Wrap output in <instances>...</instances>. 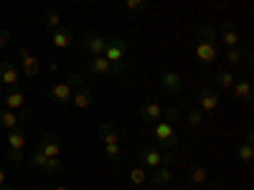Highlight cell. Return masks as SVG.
Wrapping results in <instances>:
<instances>
[{"mask_svg": "<svg viewBox=\"0 0 254 190\" xmlns=\"http://www.w3.org/2000/svg\"><path fill=\"white\" fill-rule=\"evenodd\" d=\"M196 61L203 66H214L219 61V33L214 31L211 23H201L198 26V41H196Z\"/></svg>", "mask_w": 254, "mask_h": 190, "instance_id": "1", "label": "cell"}, {"mask_svg": "<svg viewBox=\"0 0 254 190\" xmlns=\"http://www.w3.org/2000/svg\"><path fill=\"white\" fill-rule=\"evenodd\" d=\"M219 107H221V96H219V89H203L201 94H198V109H201V114L206 117V119H214V114L219 112Z\"/></svg>", "mask_w": 254, "mask_h": 190, "instance_id": "2", "label": "cell"}, {"mask_svg": "<svg viewBox=\"0 0 254 190\" xmlns=\"http://www.w3.org/2000/svg\"><path fill=\"white\" fill-rule=\"evenodd\" d=\"M153 137L158 140V144L163 147V150H173L176 142H178V132H176V127L173 124H168V122H155L153 127Z\"/></svg>", "mask_w": 254, "mask_h": 190, "instance_id": "3", "label": "cell"}, {"mask_svg": "<svg viewBox=\"0 0 254 190\" xmlns=\"http://www.w3.org/2000/svg\"><path fill=\"white\" fill-rule=\"evenodd\" d=\"M79 44L89 56H102L104 48H107V36H102V33H81Z\"/></svg>", "mask_w": 254, "mask_h": 190, "instance_id": "4", "label": "cell"}, {"mask_svg": "<svg viewBox=\"0 0 254 190\" xmlns=\"http://www.w3.org/2000/svg\"><path fill=\"white\" fill-rule=\"evenodd\" d=\"M125 51H127V41L122 36H115V38H107V48H104V58L110 63H122L125 61Z\"/></svg>", "mask_w": 254, "mask_h": 190, "instance_id": "5", "label": "cell"}, {"mask_svg": "<svg viewBox=\"0 0 254 190\" xmlns=\"http://www.w3.org/2000/svg\"><path fill=\"white\" fill-rule=\"evenodd\" d=\"M15 53H18V61L23 63V74H26V76H38V71H41V61H38L26 46H18Z\"/></svg>", "mask_w": 254, "mask_h": 190, "instance_id": "6", "label": "cell"}, {"mask_svg": "<svg viewBox=\"0 0 254 190\" xmlns=\"http://www.w3.org/2000/svg\"><path fill=\"white\" fill-rule=\"evenodd\" d=\"M3 101L5 107L13 109V112H26V94L20 87H8L5 94H3Z\"/></svg>", "mask_w": 254, "mask_h": 190, "instance_id": "7", "label": "cell"}, {"mask_svg": "<svg viewBox=\"0 0 254 190\" xmlns=\"http://www.w3.org/2000/svg\"><path fill=\"white\" fill-rule=\"evenodd\" d=\"M76 44V33L71 28H56L51 31V46L54 48H61V51H66Z\"/></svg>", "mask_w": 254, "mask_h": 190, "instance_id": "8", "label": "cell"}, {"mask_svg": "<svg viewBox=\"0 0 254 190\" xmlns=\"http://www.w3.org/2000/svg\"><path fill=\"white\" fill-rule=\"evenodd\" d=\"M20 81V71L13 61H0V84L8 89V87H18Z\"/></svg>", "mask_w": 254, "mask_h": 190, "instance_id": "9", "label": "cell"}, {"mask_svg": "<svg viewBox=\"0 0 254 190\" xmlns=\"http://www.w3.org/2000/svg\"><path fill=\"white\" fill-rule=\"evenodd\" d=\"M219 41H221V44H224L226 48H234V46H239V44H242V31H239V26L234 23V20H226V26H224V31H221Z\"/></svg>", "mask_w": 254, "mask_h": 190, "instance_id": "10", "label": "cell"}, {"mask_svg": "<svg viewBox=\"0 0 254 190\" xmlns=\"http://www.w3.org/2000/svg\"><path fill=\"white\" fill-rule=\"evenodd\" d=\"M137 117H140L145 124H155V122L163 119V107H160L158 101H145L142 107L137 109Z\"/></svg>", "mask_w": 254, "mask_h": 190, "instance_id": "11", "label": "cell"}, {"mask_svg": "<svg viewBox=\"0 0 254 190\" xmlns=\"http://www.w3.org/2000/svg\"><path fill=\"white\" fill-rule=\"evenodd\" d=\"M36 147H41L46 157H59V155H61V142H59V137H56L54 132H44Z\"/></svg>", "mask_w": 254, "mask_h": 190, "instance_id": "12", "label": "cell"}, {"mask_svg": "<svg viewBox=\"0 0 254 190\" xmlns=\"http://www.w3.org/2000/svg\"><path fill=\"white\" fill-rule=\"evenodd\" d=\"M231 96L237 104H252V81L249 79H237L231 87Z\"/></svg>", "mask_w": 254, "mask_h": 190, "instance_id": "13", "label": "cell"}, {"mask_svg": "<svg viewBox=\"0 0 254 190\" xmlns=\"http://www.w3.org/2000/svg\"><path fill=\"white\" fill-rule=\"evenodd\" d=\"M160 89H163L165 94H178V92L183 89V76L176 74V71L160 74Z\"/></svg>", "mask_w": 254, "mask_h": 190, "instance_id": "14", "label": "cell"}, {"mask_svg": "<svg viewBox=\"0 0 254 190\" xmlns=\"http://www.w3.org/2000/svg\"><path fill=\"white\" fill-rule=\"evenodd\" d=\"M87 66H89V71L92 74H97V76H115V66L104 58V56H89L87 58Z\"/></svg>", "mask_w": 254, "mask_h": 190, "instance_id": "15", "label": "cell"}, {"mask_svg": "<svg viewBox=\"0 0 254 190\" xmlns=\"http://www.w3.org/2000/svg\"><path fill=\"white\" fill-rule=\"evenodd\" d=\"M28 119V112H13V109H0V130H13L20 122Z\"/></svg>", "mask_w": 254, "mask_h": 190, "instance_id": "16", "label": "cell"}, {"mask_svg": "<svg viewBox=\"0 0 254 190\" xmlns=\"http://www.w3.org/2000/svg\"><path fill=\"white\" fill-rule=\"evenodd\" d=\"M71 94H74V89L69 87L66 81H59V84H54V87L49 89V99L54 104H69L71 101Z\"/></svg>", "mask_w": 254, "mask_h": 190, "instance_id": "17", "label": "cell"}, {"mask_svg": "<svg viewBox=\"0 0 254 190\" xmlns=\"http://www.w3.org/2000/svg\"><path fill=\"white\" fill-rule=\"evenodd\" d=\"M69 104H74L76 109H89L92 104H94V94L89 92V89H74V94H71V101Z\"/></svg>", "mask_w": 254, "mask_h": 190, "instance_id": "18", "label": "cell"}, {"mask_svg": "<svg viewBox=\"0 0 254 190\" xmlns=\"http://www.w3.org/2000/svg\"><path fill=\"white\" fill-rule=\"evenodd\" d=\"M147 178L153 180V185L155 188H163V185H168L171 183V178H173V170L168 165H160V167H153L150 173H147Z\"/></svg>", "mask_w": 254, "mask_h": 190, "instance_id": "19", "label": "cell"}, {"mask_svg": "<svg viewBox=\"0 0 254 190\" xmlns=\"http://www.w3.org/2000/svg\"><path fill=\"white\" fill-rule=\"evenodd\" d=\"M97 137L102 140V144H117V142H120V132L115 130V124H110V122L99 124V130H97Z\"/></svg>", "mask_w": 254, "mask_h": 190, "instance_id": "20", "label": "cell"}, {"mask_svg": "<svg viewBox=\"0 0 254 190\" xmlns=\"http://www.w3.org/2000/svg\"><path fill=\"white\" fill-rule=\"evenodd\" d=\"M5 140H8L10 150H23V147H26V132H23V127L18 124V127H13V130H8Z\"/></svg>", "mask_w": 254, "mask_h": 190, "instance_id": "21", "label": "cell"}, {"mask_svg": "<svg viewBox=\"0 0 254 190\" xmlns=\"http://www.w3.org/2000/svg\"><path fill=\"white\" fill-rule=\"evenodd\" d=\"M140 160H142L145 167H150V170L163 165V157H160V152L155 150V147H142V150H140Z\"/></svg>", "mask_w": 254, "mask_h": 190, "instance_id": "22", "label": "cell"}, {"mask_svg": "<svg viewBox=\"0 0 254 190\" xmlns=\"http://www.w3.org/2000/svg\"><path fill=\"white\" fill-rule=\"evenodd\" d=\"M234 81H237V74L231 69H219V74L214 76V84L221 87V89H231V87H234Z\"/></svg>", "mask_w": 254, "mask_h": 190, "instance_id": "23", "label": "cell"}, {"mask_svg": "<svg viewBox=\"0 0 254 190\" xmlns=\"http://www.w3.org/2000/svg\"><path fill=\"white\" fill-rule=\"evenodd\" d=\"M188 180L196 183V185H203L206 183V167L201 162H193V165L188 167Z\"/></svg>", "mask_w": 254, "mask_h": 190, "instance_id": "24", "label": "cell"}, {"mask_svg": "<svg viewBox=\"0 0 254 190\" xmlns=\"http://www.w3.org/2000/svg\"><path fill=\"white\" fill-rule=\"evenodd\" d=\"M46 155H44V150H41V147H36L33 150V155L28 157V165L33 167V170H38V173H44V167H46Z\"/></svg>", "mask_w": 254, "mask_h": 190, "instance_id": "25", "label": "cell"}, {"mask_svg": "<svg viewBox=\"0 0 254 190\" xmlns=\"http://www.w3.org/2000/svg\"><path fill=\"white\" fill-rule=\"evenodd\" d=\"M102 155H104V160H110V162H120V160H122V147H120V142H117V144H102Z\"/></svg>", "mask_w": 254, "mask_h": 190, "instance_id": "26", "label": "cell"}, {"mask_svg": "<svg viewBox=\"0 0 254 190\" xmlns=\"http://www.w3.org/2000/svg\"><path fill=\"white\" fill-rule=\"evenodd\" d=\"M244 56H247V48H242V46L229 48V51H226V61H229V66H239V63H244Z\"/></svg>", "mask_w": 254, "mask_h": 190, "instance_id": "27", "label": "cell"}, {"mask_svg": "<svg viewBox=\"0 0 254 190\" xmlns=\"http://www.w3.org/2000/svg\"><path fill=\"white\" fill-rule=\"evenodd\" d=\"M147 0H125V10L130 13V15H140V13H145L147 10Z\"/></svg>", "mask_w": 254, "mask_h": 190, "instance_id": "28", "label": "cell"}, {"mask_svg": "<svg viewBox=\"0 0 254 190\" xmlns=\"http://www.w3.org/2000/svg\"><path fill=\"white\" fill-rule=\"evenodd\" d=\"M61 170H64V165H61V160H59V157H49V160H46L44 173H46L49 178H59V175H61Z\"/></svg>", "mask_w": 254, "mask_h": 190, "instance_id": "29", "label": "cell"}, {"mask_svg": "<svg viewBox=\"0 0 254 190\" xmlns=\"http://www.w3.org/2000/svg\"><path fill=\"white\" fill-rule=\"evenodd\" d=\"M234 155H237L242 162H252V157H254V147L247 144V142H239V144H237V150H234Z\"/></svg>", "mask_w": 254, "mask_h": 190, "instance_id": "30", "label": "cell"}, {"mask_svg": "<svg viewBox=\"0 0 254 190\" xmlns=\"http://www.w3.org/2000/svg\"><path fill=\"white\" fill-rule=\"evenodd\" d=\"M44 26L51 28V31L61 28V15H59L56 10H46V13H44Z\"/></svg>", "mask_w": 254, "mask_h": 190, "instance_id": "31", "label": "cell"}, {"mask_svg": "<svg viewBox=\"0 0 254 190\" xmlns=\"http://www.w3.org/2000/svg\"><path fill=\"white\" fill-rule=\"evenodd\" d=\"M145 180H147V173H145V167H140V165L130 167V183H132V185H142Z\"/></svg>", "mask_w": 254, "mask_h": 190, "instance_id": "32", "label": "cell"}, {"mask_svg": "<svg viewBox=\"0 0 254 190\" xmlns=\"http://www.w3.org/2000/svg\"><path fill=\"white\" fill-rule=\"evenodd\" d=\"M178 119H181V112H178V107H173V104H171V107H165L163 109V122H168V124H178Z\"/></svg>", "mask_w": 254, "mask_h": 190, "instance_id": "33", "label": "cell"}, {"mask_svg": "<svg viewBox=\"0 0 254 190\" xmlns=\"http://www.w3.org/2000/svg\"><path fill=\"white\" fill-rule=\"evenodd\" d=\"M186 122H188L190 127H201V124L206 122V117L201 114V109H190V112L186 114Z\"/></svg>", "mask_w": 254, "mask_h": 190, "instance_id": "34", "label": "cell"}, {"mask_svg": "<svg viewBox=\"0 0 254 190\" xmlns=\"http://www.w3.org/2000/svg\"><path fill=\"white\" fill-rule=\"evenodd\" d=\"M5 157H8V162L18 165V162H23V160H26V152H23V150H10V147H8V152H5Z\"/></svg>", "mask_w": 254, "mask_h": 190, "instance_id": "35", "label": "cell"}, {"mask_svg": "<svg viewBox=\"0 0 254 190\" xmlns=\"http://www.w3.org/2000/svg\"><path fill=\"white\" fill-rule=\"evenodd\" d=\"M66 84H69L71 89H81V84H84L81 71H71V74H69V79H66Z\"/></svg>", "mask_w": 254, "mask_h": 190, "instance_id": "36", "label": "cell"}, {"mask_svg": "<svg viewBox=\"0 0 254 190\" xmlns=\"http://www.w3.org/2000/svg\"><path fill=\"white\" fill-rule=\"evenodd\" d=\"M10 41H13V36H10L5 28H0V51L8 48V46H10Z\"/></svg>", "mask_w": 254, "mask_h": 190, "instance_id": "37", "label": "cell"}, {"mask_svg": "<svg viewBox=\"0 0 254 190\" xmlns=\"http://www.w3.org/2000/svg\"><path fill=\"white\" fill-rule=\"evenodd\" d=\"M160 157H163V165H168V167H171V165L176 162V152H173V150H165Z\"/></svg>", "mask_w": 254, "mask_h": 190, "instance_id": "38", "label": "cell"}, {"mask_svg": "<svg viewBox=\"0 0 254 190\" xmlns=\"http://www.w3.org/2000/svg\"><path fill=\"white\" fill-rule=\"evenodd\" d=\"M0 190H13L10 183H8V175H5V170H3V165H0Z\"/></svg>", "mask_w": 254, "mask_h": 190, "instance_id": "39", "label": "cell"}, {"mask_svg": "<svg viewBox=\"0 0 254 190\" xmlns=\"http://www.w3.org/2000/svg\"><path fill=\"white\" fill-rule=\"evenodd\" d=\"M239 142H247V144H254V132L249 130V127H247V130L239 135Z\"/></svg>", "mask_w": 254, "mask_h": 190, "instance_id": "40", "label": "cell"}, {"mask_svg": "<svg viewBox=\"0 0 254 190\" xmlns=\"http://www.w3.org/2000/svg\"><path fill=\"white\" fill-rule=\"evenodd\" d=\"M51 190H69V188H66V185H54Z\"/></svg>", "mask_w": 254, "mask_h": 190, "instance_id": "41", "label": "cell"}, {"mask_svg": "<svg viewBox=\"0 0 254 190\" xmlns=\"http://www.w3.org/2000/svg\"><path fill=\"white\" fill-rule=\"evenodd\" d=\"M36 190H51V188H46V185H41V188H36Z\"/></svg>", "mask_w": 254, "mask_h": 190, "instance_id": "42", "label": "cell"}, {"mask_svg": "<svg viewBox=\"0 0 254 190\" xmlns=\"http://www.w3.org/2000/svg\"><path fill=\"white\" fill-rule=\"evenodd\" d=\"M147 190H158V188H147Z\"/></svg>", "mask_w": 254, "mask_h": 190, "instance_id": "43", "label": "cell"}, {"mask_svg": "<svg viewBox=\"0 0 254 190\" xmlns=\"http://www.w3.org/2000/svg\"><path fill=\"white\" fill-rule=\"evenodd\" d=\"M69 3H76V0H69Z\"/></svg>", "mask_w": 254, "mask_h": 190, "instance_id": "44", "label": "cell"}, {"mask_svg": "<svg viewBox=\"0 0 254 190\" xmlns=\"http://www.w3.org/2000/svg\"><path fill=\"white\" fill-rule=\"evenodd\" d=\"M0 87H3V84H0Z\"/></svg>", "mask_w": 254, "mask_h": 190, "instance_id": "45", "label": "cell"}]
</instances>
